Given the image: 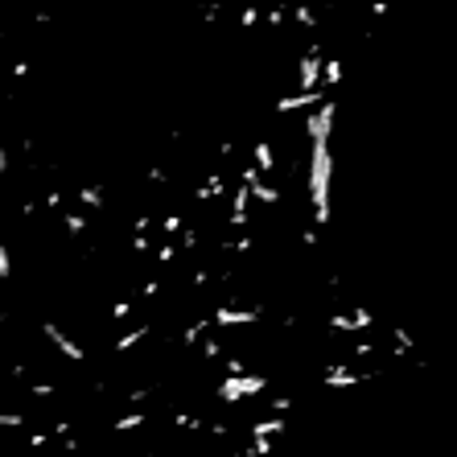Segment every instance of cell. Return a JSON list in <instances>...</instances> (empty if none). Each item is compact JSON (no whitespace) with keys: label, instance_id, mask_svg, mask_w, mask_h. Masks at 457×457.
I'll return each mask as SVG.
<instances>
[{"label":"cell","instance_id":"cell-1","mask_svg":"<svg viewBox=\"0 0 457 457\" xmlns=\"http://www.w3.org/2000/svg\"><path fill=\"white\" fill-rule=\"evenodd\" d=\"M317 83V58H305L301 62V87H313Z\"/></svg>","mask_w":457,"mask_h":457}]
</instances>
